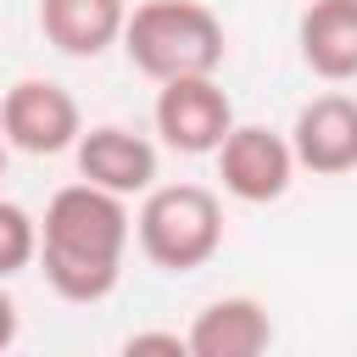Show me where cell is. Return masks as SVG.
<instances>
[{
    "instance_id": "obj_3",
    "label": "cell",
    "mask_w": 357,
    "mask_h": 357,
    "mask_svg": "<svg viewBox=\"0 0 357 357\" xmlns=\"http://www.w3.org/2000/svg\"><path fill=\"white\" fill-rule=\"evenodd\" d=\"M134 234L156 268L190 273L223 245V201L206 184H156L134 218Z\"/></svg>"
},
{
    "instance_id": "obj_2",
    "label": "cell",
    "mask_w": 357,
    "mask_h": 357,
    "mask_svg": "<svg viewBox=\"0 0 357 357\" xmlns=\"http://www.w3.org/2000/svg\"><path fill=\"white\" fill-rule=\"evenodd\" d=\"M123 50L156 84L212 78L223 67V22L201 0H145L128 11Z\"/></svg>"
},
{
    "instance_id": "obj_13",
    "label": "cell",
    "mask_w": 357,
    "mask_h": 357,
    "mask_svg": "<svg viewBox=\"0 0 357 357\" xmlns=\"http://www.w3.org/2000/svg\"><path fill=\"white\" fill-rule=\"evenodd\" d=\"M117 357H190V340L173 335V329H139V335L123 340Z\"/></svg>"
},
{
    "instance_id": "obj_16",
    "label": "cell",
    "mask_w": 357,
    "mask_h": 357,
    "mask_svg": "<svg viewBox=\"0 0 357 357\" xmlns=\"http://www.w3.org/2000/svg\"><path fill=\"white\" fill-rule=\"evenodd\" d=\"M0 95H6V89H0Z\"/></svg>"
},
{
    "instance_id": "obj_12",
    "label": "cell",
    "mask_w": 357,
    "mask_h": 357,
    "mask_svg": "<svg viewBox=\"0 0 357 357\" xmlns=\"http://www.w3.org/2000/svg\"><path fill=\"white\" fill-rule=\"evenodd\" d=\"M28 262H39V223L28 218V206L0 195V279L22 273Z\"/></svg>"
},
{
    "instance_id": "obj_6",
    "label": "cell",
    "mask_w": 357,
    "mask_h": 357,
    "mask_svg": "<svg viewBox=\"0 0 357 357\" xmlns=\"http://www.w3.org/2000/svg\"><path fill=\"white\" fill-rule=\"evenodd\" d=\"M218 178H223V190H229L234 201L268 206V201H279V195L290 190V178H296V151H290L284 134H273V128H262V123H234V134H229L223 151H218Z\"/></svg>"
},
{
    "instance_id": "obj_14",
    "label": "cell",
    "mask_w": 357,
    "mask_h": 357,
    "mask_svg": "<svg viewBox=\"0 0 357 357\" xmlns=\"http://www.w3.org/2000/svg\"><path fill=\"white\" fill-rule=\"evenodd\" d=\"M11 340H17V301H11L6 284H0V357L11 351Z\"/></svg>"
},
{
    "instance_id": "obj_15",
    "label": "cell",
    "mask_w": 357,
    "mask_h": 357,
    "mask_svg": "<svg viewBox=\"0 0 357 357\" xmlns=\"http://www.w3.org/2000/svg\"><path fill=\"white\" fill-rule=\"evenodd\" d=\"M0 178H6V139H0Z\"/></svg>"
},
{
    "instance_id": "obj_11",
    "label": "cell",
    "mask_w": 357,
    "mask_h": 357,
    "mask_svg": "<svg viewBox=\"0 0 357 357\" xmlns=\"http://www.w3.org/2000/svg\"><path fill=\"white\" fill-rule=\"evenodd\" d=\"M296 45L324 84L357 78V0H312L296 22Z\"/></svg>"
},
{
    "instance_id": "obj_4",
    "label": "cell",
    "mask_w": 357,
    "mask_h": 357,
    "mask_svg": "<svg viewBox=\"0 0 357 357\" xmlns=\"http://www.w3.org/2000/svg\"><path fill=\"white\" fill-rule=\"evenodd\" d=\"M0 139L28 156L73 151L84 139V117H78L73 89H61L56 78H17L0 95Z\"/></svg>"
},
{
    "instance_id": "obj_10",
    "label": "cell",
    "mask_w": 357,
    "mask_h": 357,
    "mask_svg": "<svg viewBox=\"0 0 357 357\" xmlns=\"http://www.w3.org/2000/svg\"><path fill=\"white\" fill-rule=\"evenodd\" d=\"M128 28V0H39V33L78 61L112 50Z\"/></svg>"
},
{
    "instance_id": "obj_5",
    "label": "cell",
    "mask_w": 357,
    "mask_h": 357,
    "mask_svg": "<svg viewBox=\"0 0 357 357\" xmlns=\"http://www.w3.org/2000/svg\"><path fill=\"white\" fill-rule=\"evenodd\" d=\"M156 134L178 156H218L234 134V106L218 78H173L156 89Z\"/></svg>"
},
{
    "instance_id": "obj_9",
    "label": "cell",
    "mask_w": 357,
    "mask_h": 357,
    "mask_svg": "<svg viewBox=\"0 0 357 357\" xmlns=\"http://www.w3.org/2000/svg\"><path fill=\"white\" fill-rule=\"evenodd\" d=\"M190 357H262L273 346V318L257 296H218L190 324Z\"/></svg>"
},
{
    "instance_id": "obj_8",
    "label": "cell",
    "mask_w": 357,
    "mask_h": 357,
    "mask_svg": "<svg viewBox=\"0 0 357 357\" xmlns=\"http://www.w3.org/2000/svg\"><path fill=\"white\" fill-rule=\"evenodd\" d=\"M290 151H296V167H307L318 178L357 173V100L351 95H335V89L329 95H312L296 112Z\"/></svg>"
},
{
    "instance_id": "obj_7",
    "label": "cell",
    "mask_w": 357,
    "mask_h": 357,
    "mask_svg": "<svg viewBox=\"0 0 357 357\" xmlns=\"http://www.w3.org/2000/svg\"><path fill=\"white\" fill-rule=\"evenodd\" d=\"M78 156V178L106 190V195H151L156 190V145L123 123H100L84 128V139L73 145Z\"/></svg>"
},
{
    "instance_id": "obj_1",
    "label": "cell",
    "mask_w": 357,
    "mask_h": 357,
    "mask_svg": "<svg viewBox=\"0 0 357 357\" xmlns=\"http://www.w3.org/2000/svg\"><path fill=\"white\" fill-rule=\"evenodd\" d=\"M134 218L123 195H106L95 184H67L50 195L45 223H39V268L61 301H106L123 279V251H128Z\"/></svg>"
}]
</instances>
